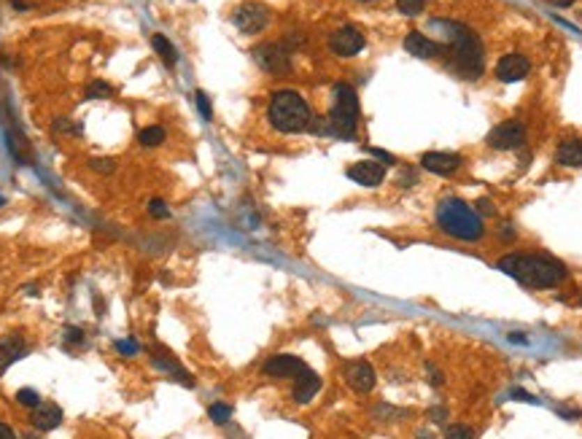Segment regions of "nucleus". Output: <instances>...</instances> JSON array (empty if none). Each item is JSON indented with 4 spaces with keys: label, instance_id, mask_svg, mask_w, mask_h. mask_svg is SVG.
<instances>
[{
    "label": "nucleus",
    "instance_id": "39448f33",
    "mask_svg": "<svg viewBox=\"0 0 582 439\" xmlns=\"http://www.w3.org/2000/svg\"><path fill=\"white\" fill-rule=\"evenodd\" d=\"M332 130L340 138H353L356 124H359V98L351 84H337L335 86V102H332Z\"/></svg>",
    "mask_w": 582,
    "mask_h": 439
},
{
    "label": "nucleus",
    "instance_id": "bb28decb",
    "mask_svg": "<svg viewBox=\"0 0 582 439\" xmlns=\"http://www.w3.org/2000/svg\"><path fill=\"white\" fill-rule=\"evenodd\" d=\"M194 100H197V108H200L202 119H205V121L213 119V108H210V100H208V95H205V92H197V95H194Z\"/></svg>",
    "mask_w": 582,
    "mask_h": 439
},
{
    "label": "nucleus",
    "instance_id": "393cba45",
    "mask_svg": "<svg viewBox=\"0 0 582 439\" xmlns=\"http://www.w3.org/2000/svg\"><path fill=\"white\" fill-rule=\"evenodd\" d=\"M445 439H475V431L469 426H464V423H456V426H450L445 431Z\"/></svg>",
    "mask_w": 582,
    "mask_h": 439
},
{
    "label": "nucleus",
    "instance_id": "9b49d317",
    "mask_svg": "<svg viewBox=\"0 0 582 439\" xmlns=\"http://www.w3.org/2000/svg\"><path fill=\"white\" fill-rule=\"evenodd\" d=\"M421 164L429 173H437V176H450L461 167V157L459 154H450V151H429L423 154Z\"/></svg>",
    "mask_w": 582,
    "mask_h": 439
},
{
    "label": "nucleus",
    "instance_id": "ea45409f",
    "mask_svg": "<svg viewBox=\"0 0 582 439\" xmlns=\"http://www.w3.org/2000/svg\"><path fill=\"white\" fill-rule=\"evenodd\" d=\"M580 305H582V302H580Z\"/></svg>",
    "mask_w": 582,
    "mask_h": 439
},
{
    "label": "nucleus",
    "instance_id": "c9c22d12",
    "mask_svg": "<svg viewBox=\"0 0 582 439\" xmlns=\"http://www.w3.org/2000/svg\"><path fill=\"white\" fill-rule=\"evenodd\" d=\"M429 418L431 420H445V410H440V407H437V410H431V413H429Z\"/></svg>",
    "mask_w": 582,
    "mask_h": 439
},
{
    "label": "nucleus",
    "instance_id": "f3484780",
    "mask_svg": "<svg viewBox=\"0 0 582 439\" xmlns=\"http://www.w3.org/2000/svg\"><path fill=\"white\" fill-rule=\"evenodd\" d=\"M319 391H321V378H319V375H313L310 369H305L300 378H297V383H294V401L307 404V401L313 399Z\"/></svg>",
    "mask_w": 582,
    "mask_h": 439
},
{
    "label": "nucleus",
    "instance_id": "0eeeda50",
    "mask_svg": "<svg viewBox=\"0 0 582 439\" xmlns=\"http://www.w3.org/2000/svg\"><path fill=\"white\" fill-rule=\"evenodd\" d=\"M364 36L359 27H353V24H345V27H340V30H335L332 33V38H329V49L337 54V57H356L359 52L364 49Z\"/></svg>",
    "mask_w": 582,
    "mask_h": 439
},
{
    "label": "nucleus",
    "instance_id": "6ab92c4d",
    "mask_svg": "<svg viewBox=\"0 0 582 439\" xmlns=\"http://www.w3.org/2000/svg\"><path fill=\"white\" fill-rule=\"evenodd\" d=\"M556 160L563 167H582V140L580 138H569L563 140L556 151Z\"/></svg>",
    "mask_w": 582,
    "mask_h": 439
},
{
    "label": "nucleus",
    "instance_id": "4468645a",
    "mask_svg": "<svg viewBox=\"0 0 582 439\" xmlns=\"http://www.w3.org/2000/svg\"><path fill=\"white\" fill-rule=\"evenodd\" d=\"M348 178L362 183V186H381L385 178V170L378 162H356L348 167Z\"/></svg>",
    "mask_w": 582,
    "mask_h": 439
},
{
    "label": "nucleus",
    "instance_id": "1a4fd4ad",
    "mask_svg": "<svg viewBox=\"0 0 582 439\" xmlns=\"http://www.w3.org/2000/svg\"><path fill=\"white\" fill-rule=\"evenodd\" d=\"M254 60L259 62L261 70L267 73H289L291 62H289V54L283 52V46H275V43H261L254 49Z\"/></svg>",
    "mask_w": 582,
    "mask_h": 439
},
{
    "label": "nucleus",
    "instance_id": "6e6552de",
    "mask_svg": "<svg viewBox=\"0 0 582 439\" xmlns=\"http://www.w3.org/2000/svg\"><path fill=\"white\" fill-rule=\"evenodd\" d=\"M523 143H526V127H523L521 121H502V124L493 127L491 135H488V146H491V148H502V151H507V148H518Z\"/></svg>",
    "mask_w": 582,
    "mask_h": 439
},
{
    "label": "nucleus",
    "instance_id": "ddd939ff",
    "mask_svg": "<svg viewBox=\"0 0 582 439\" xmlns=\"http://www.w3.org/2000/svg\"><path fill=\"white\" fill-rule=\"evenodd\" d=\"M305 369H307L305 361L297 356H275L264 364V372L270 378H300Z\"/></svg>",
    "mask_w": 582,
    "mask_h": 439
},
{
    "label": "nucleus",
    "instance_id": "7ed1b4c3",
    "mask_svg": "<svg viewBox=\"0 0 582 439\" xmlns=\"http://www.w3.org/2000/svg\"><path fill=\"white\" fill-rule=\"evenodd\" d=\"M437 226L445 235L456 240H480L482 238V219L459 197H447L437 208Z\"/></svg>",
    "mask_w": 582,
    "mask_h": 439
},
{
    "label": "nucleus",
    "instance_id": "e433bc0d",
    "mask_svg": "<svg viewBox=\"0 0 582 439\" xmlns=\"http://www.w3.org/2000/svg\"><path fill=\"white\" fill-rule=\"evenodd\" d=\"M480 208H482V210H485V213H493V205H491V202L480 200Z\"/></svg>",
    "mask_w": 582,
    "mask_h": 439
},
{
    "label": "nucleus",
    "instance_id": "f704fd0d",
    "mask_svg": "<svg viewBox=\"0 0 582 439\" xmlns=\"http://www.w3.org/2000/svg\"><path fill=\"white\" fill-rule=\"evenodd\" d=\"M512 399H523V401H531V404H534V396H528V394H526V391H515V394H512Z\"/></svg>",
    "mask_w": 582,
    "mask_h": 439
},
{
    "label": "nucleus",
    "instance_id": "f257e3e1",
    "mask_svg": "<svg viewBox=\"0 0 582 439\" xmlns=\"http://www.w3.org/2000/svg\"><path fill=\"white\" fill-rule=\"evenodd\" d=\"M496 267L528 288H553L566 278V267L544 254H507Z\"/></svg>",
    "mask_w": 582,
    "mask_h": 439
},
{
    "label": "nucleus",
    "instance_id": "5701e85b",
    "mask_svg": "<svg viewBox=\"0 0 582 439\" xmlns=\"http://www.w3.org/2000/svg\"><path fill=\"white\" fill-rule=\"evenodd\" d=\"M397 8L404 17H418L423 11V0H397Z\"/></svg>",
    "mask_w": 582,
    "mask_h": 439
},
{
    "label": "nucleus",
    "instance_id": "f8f14e48",
    "mask_svg": "<svg viewBox=\"0 0 582 439\" xmlns=\"http://www.w3.org/2000/svg\"><path fill=\"white\" fill-rule=\"evenodd\" d=\"M345 380H348V385H351L353 391H359V394L372 391V385H375V369H372L367 361H353V364L345 367Z\"/></svg>",
    "mask_w": 582,
    "mask_h": 439
},
{
    "label": "nucleus",
    "instance_id": "a211bd4d",
    "mask_svg": "<svg viewBox=\"0 0 582 439\" xmlns=\"http://www.w3.org/2000/svg\"><path fill=\"white\" fill-rule=\"evenodd\" d=\"M24 356V339L11 334V337H3L0 339V372L8 369L11 364L17 359Z\"/></svg>",
    "mask_w": 582,
    "mask_h": 439
},
{
    "label": "nucleus",
    "instance_id": "aec40b11",
    "mask_svg": "<svg viewBox=\"0 0 582 439\" xmlns=\"http://www.w3.org/2000/svg\"><path fill=\"white\" fill-rule=\"evenodd\" d=\"M151 46L157 49V54H160L162 60H164V65H176V60H178V54H176L173 43L164 38V36H154V38H151Z\"/></svg>",
    "mask_w": 582,
    "mask_h": 439
},
{
    "label": "nucleus",
    "instance_id": "9d476101",
    "mask_svg": "<svg viewBox=\"0 0 582 439\" xmlns=\"http://www.w3.org/2000/svg\"><path fill=\"white\" fill-rule=\"evenodd\" d=\"M528 70H531V65L521 54H507V57H502V60L496 62V79L504 81V84L526 79Z\"/></svg>",
    "mask_w": 582,
    "mask_h": 439
},
{
    "label": "nucleus",
    "instance_id": "7c9ffc66",
    "mask_svg": "<svg viewBox=\"0 0 582 439\" xmlns=\"http://www.w3.org/2000/svg\"><path fill=\"white\" fill-rule=\"evenodd\" d=\"M369 154H375V157H378L383 164H394V157H391L388 151H381V148H369Z\"/></svg>",
    "mask_w": 582,
    "mask_h": 439
},
{
    "label": "nucleus",
    "instance_id": "a878e982",
    "mask_svg": "<svg viewBox=\"0 0 582 439\" xmlns=\"http://www.w3.org/2000/svg\"><path fill=\"white\" fill-rule=\"evenodd\" d=\"M17 401L24 404V407H38L40 396H38V391H33V388H22L20 394H17Z\"/></svg>",
    "mask_w": 582,
    "mask_h": 439
},
{
    "label": "nucleus",
    "instance_id": "dca6fc26",
    "mask_svg": "<svg viewBox=\"0 0 582 439\" xmlns=\"http://www.w3.org/2000/svg\"><path fill=\"white\" fill-rule=\"evenodd\" d=\"M404 49L413 54V57H421V60H429V57H437L442 52L440 43H434L431 38H426L423 33H410L404 38Z\"/></svg>",
    "mask_w": 582,
    "mask_h": 439
},
{
    "label": "nucleus",
    "instance_id": "412c9836",
    "mask_svg": "<svg viewBox=\"0 0 582 439\" xmlns=\"http://www.w3.org/2000/svg\"><path fill=\"white\" fill-rule=\"evenodd\" d=\"M162 140H164V130L162 127H143L141 130V143L143 146H160Z\"/></svg>",
    "mask_w": 582,
    "mask_h": 439
},
{
    "label": "nucleus",
    "instance_id": "20e7f679",
    "mask_svg": "<svg viewBox=\"0 0 582 439\" xmlns=\"http://www.w3.org/2000/svg\"><path fill=\"white\" fill-rule=\"evenodd\" d=\"M270 124L278 132H302L310 124V105L294 89H278L267 108Z\"/></svg>",
    "mask_w": 582,
    "mask_h": 439
},
{
    "label": "nucleus",
    "instance_id": "4be33fe9",
    "mask_svg": "<svg viewBox=\"0 0 582 439\" xmlns=\"http://www.w3.org/2000/svg\"><path fill=\"white\" fill-rule=\"evenodd\" d=\"M111 95H114V86L105 84V81H92V84L86 86V98H92V100H98V98H111Z\"/></svg>",
    "mask_w": 582,
    "mask_h": 439
},
{
    "label": "nucleus",
    "instance_id": "c85d7f7f",
    "mask_svg": "<svg viewBox=\"0 0 582 439\" xmlns=\"http://www.w3.org/2000/svg\"><path fill=\"white\" fill-rule=\"evenodd\" d=\"M116 351H119L121 356H135L138 353V342L135 339H119L116 342Z\"/></svg>",
    "mask_w": 582,
    "mask_h": 439
},
{
    "label": "nucleus",
    "instance_id": "473e14b6",
    "mask_svg": "<svg viewBox=\"0 0 582 439\" xmlns=\"http://www.w3.org/2000/svg\"><path fill=\"white\" fill-rule=\"evenodd\" d=\"M426 369H429V380H431V383H437V385H440V383H442V375H440V369H437V367H431V364H429V367H426Z\"/></svg>",
    "mask_w": 582,
    "mask_h": 439
},
{
    "label": "nucleus",
    "instance_id": "4c0bfd02",
    "mask_svg": "<svg viewBox=\"0 0 582 439\" xmlns=\"http://www.w3.org/2000/svg\"><path fill=\"white\" fill-rule=\"evenodd\" d=\"M550 3H556V6H563V8H566V6H572L574 0H550Z\"/></svg>",
    "mask_w": 582,
    "mask_h": 439
},
{
    "label": "nucleus",
    "instance_id": "c756f323",
    "mask_svg": "<svg viewBox=\"0 0 582 439\" xmlns=\"http://www.w3.org/2000/svg\"><path fill=\"white\" fill-rule=\"evenodd\" d=\"M89 167H92L95 173H114V170H116V164L111 160H92L89 162Z\"/></svg>",
    "mask_w": 582,
    "mask_h": 439
},
{
    "label": "nucleus",
    "instance_id": "f03ea898",
    "mask_svg": "<svg viewBox=\"0 0 582 439\" xmlns=\"http://www.w3.org/2000/svg\"><path fill=\"white\" fill-rule=\"evenodd\" d=\"M440 24L442 33H447L450 40V57H453V68L466 76V79H480L482 76V43L480 38L466 30L464 24H453V22H434Z\"/></svg>",
    "mask_w": 582,
    "mask_h": 439
},
{
    "label": "nucleus",
    "instance_id": "58836bf2",
    "mask_svg": "<svg viewBox=\"0 0 582 439\" xmlns=\"http://www.w3.org/2000/svg\"><path fill=\"white\" fill-rule=\"evenodd\" d=\"M3 202H6V200H3V197H0V205H3Z\"/></svg>",
    "mask_w": 582,
    "mask_h": 439
},
{
    "label": "nucleus",
    "instance_id": "cd10ccee",
    "mask_svg": "<svg viewBox=\"0 0 582 439\" xmlns=\"http://www.w3.org/2000/svg\"><path fill=\"white\" fill-rule=\"evenodd\" d=\"M148 213H151L154 219H167V216H170V208H167V205L157 197V200L148 202Z\"/></svg>",
    "mask_w": 582,
    "mask_h": 439
},
{
    "label": "nucleus",
    "instance_id": "72a5a7b5",
    "mask_svg": "<svg viewBox=\"0 0 582 439\" xmlns=\"http://www.w3.org/2000/svg\"><path fill=\"white\" fill-rule=\"evenodd\" d=\"M0 439H17V434H14L6 423H0Z\"/></svg>",
    "mask_w": 582,
    "mask_h": 439
},
{
    "label": "nucleus",
    "instance_id": "2eb2a0df",
    "mask_svg": "<svg viewBox=\"0 0 582 439\" xmlns=\"http://www.w3.org/2000/svg\"><path fill=\"white\" fill-rule=\"evenodd\" d=\"M30 420H33V426L38 429V431H52V429H57L62 420V410L54 404V401H43V404H38V407H33V415H30Z\"/></svg>",
    "mask_w": 582,
    "mask_h": 439
},
{
    "label": "nucleus",
    "instance_id": "2f4dec72",
    "mask_svg": "<svg viewBox=\"0 0 582 439\" xmlns=\"http://www.w3.org/2000/svg\"><path fill=\"white\" fill-rule=\"evenodd\" d=\"M84 339V334H81L76 326H68V342H81Z\"/></svg>",
    "mask_w": 582,
    "mask_h": 439
},
{
    "label": "nucleus",
    "instance_id": "423d86ee",
    "mask_svg": "<svg viewBox=\"0 0 582 439\" xmlns=\"http://www.w3.org/2000/svg\"><path fill=\"white\" fill-rule=\"evenodd\" d=\"M232 22H235V27L240 33L254 36V33H261L270 24V11L261 3H243L240 8L232 14Z\"/></svg>",
    "mask_w": 582,
    "mask_h": 439
},
{
    "label": "nucleus",
    "instance_id": "b1692460",
    "mask_svg": "<svg viewBox=\"0 0 582 439\" xmlns=\"http://www.w3.org/2000/svg\"><path fill=\"white\" fill-rule=\"evenodd\" d=\"M208 415H210V420H213V423H227V420H229V415H232V407H229V404H210Z\"/></svg>",
    "mask_w": 582,
    "mask_h": 439
}]
</instances>
